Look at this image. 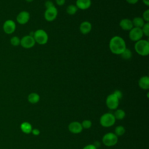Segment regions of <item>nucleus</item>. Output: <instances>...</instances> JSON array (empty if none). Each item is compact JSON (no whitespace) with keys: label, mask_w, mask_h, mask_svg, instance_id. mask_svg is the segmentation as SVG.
<instances>
[{"label":"nucleus","mask_w":149,"mask_h":149,"mask_svg":"<svg viewBox=\"0 0 149 149\" xmlns=\"http://www.w3.org/2000/svg\"><path fill=\"white\" fill-rule=\"evenodd\" d=\"M119 100L114 94H109L106 99V104L110 109H115L119 105Z\"/></svg>","instance_id":"obj_7"},{"label":"nucleus","mask_w":149,"mask_h":149,"mask_svg":"<svg viewBox=\"0 0 149 149\" xmlns=\"http://www.w3.org/2000/svg\"><path fill=\"white\" fill-rule=\"evenodd\" d=\"M28 101L31 104H36L40 100V95L36 93H31L28 95Z\"/></svg>","instance_id":"obj_19"},{"label":"nucleus","mask_w":149,"mask_h":149,"mask_svg":"<svg viewBox=\"0 0 149 149\" xmlns=\"http://www.w3.org/2000/svg\"><path fill=\"white\" fill-rule=\"evenodd\" d=\"M141 30L143 33V34H144L147 37H148L149 36V23L148 22L145 23L144 26L142 27Z\"/></svg>","instance_id":"obj_25"},{"label":"nucleus","mask_w":149,"mask_h":149,"mask_svg":"<svg viewBox=\"0 0 149 149\" xmlns=\"http://www.w3.org/2000/svg\"><path fill=\"white\" fill-rule=\"evenodd\" d=\"M132 24L134 27H137V28H142V27L144 26L145 22L142 17H134L133 20H132Z\"/></svg>","instance_id":"obj_17"},{"label":"nucleus","mask_w":149,"mask_h":149,"mask_svg":"<svg viewBox=\"0 0 149 149\" xmlns=\"http://www.w3.org/2000/svg\"><path fill=\"white\" fill-rule=\"evenodd\" d=\"M115 118L113 114L111 113H106L102 115L100 120L101 126L105 127H109L114 125L115 122Z\"/></svg>","instance_id":"obj_4"},{"label":"nucleus","mask_w":149,"mask_h":149,"mask_svg":"<svg viewBox=\"0 0 149 149\" xmlns=\"http://www.w3.org/2000/svg\"><path fill=\"white\" fill-rule=\"evenodd\" d=\"M109 47L112 53L116 55H120L126 48L125 40L120 36H114L109 41Z\"/></svg>","instance_id":"obj_1"},{"label":"nucleus","mask_w":149,"mask_h":149,"mask_svg":"<svg viewBox=\"0 0 149 149\" xmlns=\"http://www.w3.org/2000/svg\"><path fill=\"white\" fill-rule=\"evenodd\" d=\"M121 58L123 59H125V60H127V59H129L132 58V51L129 49H127V48H126L122 53L120 55Z\"/></svg>","instance_id":"obj_20"},{"label":"nucleus","mask_w":149,"mask_h":149,"mask_svg":"<svg viewBox=\"0 0 149 149\" xmlns=\"http://www.w3.org/2000/svg\"><path fill=\"white\" fill-rule=\"evenodd\" d=\"M15 22L10 19L6 20L3 24V30L6 34H12L16 30Z\"/></svg>","instance_id":"obj_10"},{"label":"nucleus","mask_w":149,"mask_h":149,"mask_svg":"<svg viewBox=\"0 0 149 149\" xmlns=\"http://www.w3.org/2000/svg\"><path fill=\"white\" fill-rule=\"evenodd\" d=\"M143 33L141 28L133 27L129 33V37L130 40L137 42L140 40H141L143 36Z\"/></svg>","instance_id":"obj_6"},{"label":"nucleus","mask_w":149,"mask_h":149,"mask_svg":"<svg viewBox=\"0 0 149 149\" xmlns=\"http://www.w3.org/2000/svg\"><path fill=\"white\" fill-rule=\"evenodd\" d=\"M10 42L13 46L16 47L20 44V39L17 36H13L10 38Z\"/></svg>","instance_id":"obj_24"},{"label":"nucleus","mask_w":149,"mask_h":149,"mask_svg":"<svg viewBox=\"0 0 149 149\" xmlns=\"http://www.w3.org/2000/svg\"><path fill=\"white\" fill-rule=\"evenodd\" d=\"M34 33V32H33V31H31V32L30 33V34H29V36H31V37H33Z\"/></svg>","instance_id":"obj_36"},{"label":"nucleus","mask_w":149,"mask_h":149,"mask_svg":"<svg viewBox=\"0 0 149 149\" xmlns=\"http://www.w3.org/2000/svg\"><path fill=\"white\" fill-rule=\"evenodd\" d=\"M35 44H36V41L33 37H31L29 35L25 36L20 39V45H21L22 47L26 49L32 48L34 46Z\"/></svg>","instance_id":"obj_8"},{"label":"nucleus","mask_w":149,"mask_h":149,"mask_svg":"<svg viewBox=\"0 0 149 149\" xmlns=\"http://www.w3.org/2000/svg\"><path fill=\"white\" fill-rule=\"evenodd\" d=\"M126 2L129 3V4H132V5H133V4H136L138 2L139 0H126Z\"/></svg>","instance_id":"obj_33"},{"label":"nucleus","mask_w":149,"mask_h":149,"mask_svg":"<svg viewBox=\"0 0 149 149\" xmlns=\"http://www.w3.org/2000/svg\"><path fill=\"white\" fill-rule=\"evenodd\" d=\"M91 5V0H76V7L81 10H86L88 9Z\"/></svg>","instance_id":"obj_13"},{"label":"nucleus","mask_w":149,"mask_h":149,"mask_svg":"<svg viewBox=\"0 0 149 149\" xmlns=\"http://www.w3.org/2000/svg\"><path fill=\"white\" fill-rule=\"evenodd\" d=\"M31 133L35 135V136H38L40 134V132L38 129H32V131H31Z\"/></svg>","instance_id":"obj_32"},{"label":"nucleus","mask_w":149,"mask_h":149,"mask_svg":"<svg viewBox=\"0 0 149 149\" xmlns=\"http://www.w3.org/2000/svg\"><path fill=\"white\" fill-rule=\"evenodd\" d=\"M55 1H56V3L58 6H62L64 5L65 2V0H55Z\"/></svg>","instance_id":"obj_30"},{"label":"nucleus","mask_w":149,"mask_h":149,"mask_svg":"<svg viewBox=\"0 0 149 149\" xmlns=\"http://www.w3.org/2000/svg\"><path fill=\"white\" fill-rule=\"evenodd\" d=\"M20 129H21V130L26 134L30 133L32 131V129H33L31 124L29 122H23L21 124Z\"/></svg>","instance_id":"obj_18"},{"label":"nucleus","mask_w":149,"mask_h":149,"mask_svg":"<svg viewBox=\"0 0 149 149\" xmlns=\"http://www.w3.org/2000/svg\"><path fill=\"white\" fill-rule=\"evenodd\" d=\"M136 52L141 56H147L149 54V42L146 40H140L134 45Z\"/></svg>","instance_id":"obj_2"},{"label":"nucleus","mask_w":149,"mask_h":149,"mask_svg":"<svg viewBox=\"0 0 149 149\" xmlns=\"http://www.w3.org/2000/svg\"><path fill=\"white\" fill-rule=\"evenodd\" d=\"M118 140V136L113 133H106L102 137L103 144L108 147L115 146Z\"/></svg>","instance_id":"obj_5"},{"label":"nucleus","mask_w":149,"mask_h":149,"mask_svg":"<svg viewBox=\"0 0 149 149\" xmlns=\"http://www.w3.org/2000/svg\"><path fill=\"white\" fill-rule=\"evenodd\" d=\"M83 149H97L93 144H88L85 146Z\"/></svg>","instance_id":"obj_31"},{"label":"nucleus","mask_w":149,"mask_h":149,"mask_svg":"<svg viewBox=\"0 0 149 149\" xmlns=\"http://www.w3.org/2000/svg\"><path fill=\"white\" fill-rule=\"evenodd\" d=\"M68 129L71 133L74 134L79 133L83 130L81 124L77 121L71 122L68 126Z\"/></svg>","instance_id":"obj_12"},{"label":"nucleus","mask_w":149,"mask_h":149,"mask_svg":"<svg viewBox=\"0 0 149 149\" xmlns=\"http://www.w3.org/2000/svg\"><path fill=\"white\" fill-rule=\"evenodd\" d=\"M93 145L97 148V147L98 148L100 146V143L99 142H98V141H96V142L94 143V144Z\"/></svg>","instance_id":"obj_34"},{"label":"nucleus","mask_w":149,"mask_h":149,"mask_svg":"<svg viewBox=\"0 0 149 149\" xmlns=\"http://www.w3.org/2000/svg\"><path fill=\"white\" fill-rule=\"evenodd\" d=\"M138 84L139 87L143 90H148L149 88V77L148 76H144L141 77L139 81Z\"/></svg>","instance_id":"obj_16"},{"label":"nucleus","mask_w":149,"mask_h":149,"mask_svg":"<svg viewBox=\"0 0 149 149\" xmlns=\"http://www.w3.org/2000/svg\"><path fill=\"white\" fill-rule=\"evenodd\" d=\"M143 2L146 5V6H149V0H142Z\"/></svg>","instance_id":"obj_35"},{"label":"nucleus","mask_w":149,"mask_h":149,"mask_svg":"<svg viewBox=\"0 0 149 149\" xmlns=\"http://www.w3.org/2000/svg\"><path fill=\"white\" fill-rule=\"evenodd\" d=\"M33 38L36 42L40 45L45 44L48 40V36L47 32L42 29H38L34 31Z\"/></svg>","instance_id":"obj_3"},{"label":"nucleus","mask_w":149,"mask_h":149,"mask_svg":"<svg viewBox=\"0 0 149 149\" xmlns=\"http://www.w3.org/2000/svg\"><path fill=\"white\" fill-rule=\"evenodd\" d=\"M142 18L144 22H149V9H147L143 12Z\"/></svg>","instance_id":"obj_27"},{"label":"nucleus","mask_w":149,"mask_h":149,"mask_svg":"<svg viewBox=\"0 0 149 149\" xmlns=\"http://www.w3.org/2000/svg\"><path fill=\"white\" fill-rule=\"evenodd\" d=\"M77 10H78V8L76 7V5H70L68 6V7L66 8V11L68 14L70 15H73L77 12Z\"/></svg>","instance_id":"obj_22"},{"label":"nucleus","mask_w":149,"mask_h":149,"mask_svg":"<svg viewBox=\"0 0 149 149\" xmlns=\"http://www.w3.org/2000/svg\"><path fill=\"white\" fill-rule=\"evenodd\" d=\"M58 15V10L55 6L46 9L44 12V18L48 22L54 20Z\"/></svg>","instance_id":"obj_9"},{"label":"nucleus","mask_w":149,"mask_h":149,"mask_svg":"<svg viewBox=\"0 0 149 149\" xmlns=\"http://www.w3.org/2000/svg\"><path fill=\"white\" fill-rule=\"evenodd\" d=\"M44 5H45V7L46 9H48V8H52L53 6H55L54 3L51 1H49V0L45 1Z\"/></svg>","instance_id":"obj_28"},{"label":"nucleus","mask_w":149,"mask_h":149,"mask_svg":"<svg viewBox=\"0 0 149 149\" xmlns=\"http://www.w3.org/2000/svg\"><path fill=\"white\" fill-rule=\"evenodd\" d=\"M92 29V25L91 24L87 22V21H84L82 23H81L80 25V31L83 34H87L89 33Z\"/></svg>","instance_id":"obj_14"},{"label":"nucleus","mask_w":149,"mask_h":149,"mask_svg":"<svg viewBox=\"0 0 149 149\" xmlns=\"http://www.w3.org/2000/svg\"><path fill=\"white\" fill-rule=\"evenodd\" d=\"M30 13L25 10L20 12L16 16V21L20 24H24L27 23L30 19Z\"/></svg>","instance_id":"obj_11"},{"label":"nucleus","mask_w":149,"mask_h":149,"mask_svg":"<svg viewBox=\"0 0 149 149\" xmlns=\"http://www.w3.org/2000/svg\"><path fill=\"white\" fill-rule=\"evenodd\" d=\"M82 127L84 129H89L92 125V122L90 120H84L81 123Z\"/></svg>","instance_id":"obj_26"},{"label":"nucleus","mask_w":149,"mask_h":149,"mask_svg":"<svg viewBox=\"0 0 149 149\" xmlns=\"http://www.w3.org/2000/svg\"><path fill=\"white\" fill-rule=\"evenodd\" d=\"M26 2H31L32 1H33L34 0H25Z\"/></svg>","instance_id":"obj_37"},{"label":"nucleus","mask_w":149,"mask_h":149,"mask_svg":"<svg viewBox=\"0 0 149 149\" xmlns=\"http://www.w3.org/2000/svg\"><path fill=\"white\" fill-rule=\"evenodd\" d=\"M119 26L123 30H130L133 27L132 20L129 19H123L119 22Z\"/></svg>","instance_id":"obj_15"},{"label":"nucleus","mask_w":149,"mask_h":149,"mask_svg":"<svg viewBox=\"0 0 149 149\" xmlns=\"http://www.w3.org/2000/svg\"><path fill=\"white\" fill-rule=\"evenodd\" d=\"M113 116H115V119H118V120H121L123 119L126 115L125 112L123 109H117L114 114H113Z\"/></svg>","instance_id":"obj_21"},{"label":"nucleus","mask_w":149,"mask_h":149,"mask_svg":"<svg viewBox=\"0 0 149 149\" xmlns=\"http://www.w3.org/2000/svg\"><path fill=\"white\" fill-rule=\"evenodd\" d=\"M113 94H114L117 97V98H118L119 100L120 99V98L122 97V92H121L120 90H115V91L113 92Z\"/></svg>","instance_id":"obj_29"},{"label":"nucleus","mask_w":149,"mask_h":149,"mask_svg":"<svg viewBox=\"0 0 149 149\" xmlns=\"http://www.w3.org/2000/svg\"><path fill=\"white\" fill-rule=\"evenodd\" d=\"M125 133V129L122 126H118L115 129V134L117 136H122Z\"/></svg>","instance_id":"obj_23"}]
</instances>
